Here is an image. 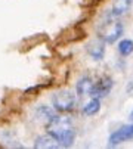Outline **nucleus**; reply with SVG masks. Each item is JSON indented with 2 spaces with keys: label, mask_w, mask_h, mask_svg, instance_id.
Listing matches in <instances>:
<instances>
[{
  "label": "nucleus",
  "mask_w": 133,
  "mask_h": 149,
  "mask_svg": "<svg viewBox=\"0 0 133 149\" xmlns=\"http://www.w3.org/2000/svg\"><path fill=\"white\" fill-rule=\"evenodd\" d=\"M123 33H124V25L116 16L108 13L105 22L102 24V28L99 30V37H102L106 43L113 45V43H116V41H118L121 38Z\"/></svg>",
  "instance_id": "2"
},
{
  "label": "nucleus",
  "mask_w": 133,
  "mask_h": 149,
  "mask_svg": "<svg viewBox=\"0 0 133 149\" xmlns=\"http://www.w3.org/2000/svg\"><path fill=\"white\" fill-rule=\"evenodd\" d=\"M93 81L90 77H81L77 84H76V92L78 96H90L92 95V90H93Z\"/></svg>",
  "instance_id": "9"
},
{
  "label": "nucleus",
  "mask_w": 133,
  "mask_h": 149,
  "mask_svg": "<svg viewBox=\"0 0 133 149\" xmlns=\"http://www.w3.org/2000/svg\"><path fill=\"white\" fill-rule=\"evenodd\" d=\"M52 105L56 112H71L77 105V96L71 90H59L52 96Z\"/></svg>",
  "instance_id": "3"
},
{
  "label": "nucleus",
  "mask_w": 133,
  "mask_h": 149,
  "mask_svg": "<svg viewBox=\"0 0 133 149\" xmlns=\"http://www.w3.org/2000/svg\"><path fill=\"white\" fill-rule=\"evenodd\" d=\"M117 50L120 53V56L123 58H127L133 53V40L130 38H123L118 41V46H117Z\"/></svg>",
  "instance_id": "12"
},
{
  "label": "nucleus",
  "mask_w": 133,
  "mask_h": 149,
  "mask_svg": "<svg viewBox=\"0 0 133 149\" xmlns=\"http://www.w3.org/2000/svg\"><path fill=\"white\" fill-rule=\"evenodd\" d=\"M132 2L133 0H114L113 3V8H111V15L116 16V18H120L121 15L127 13L130 6H132Z\"/></svg>",
  "instance_id": "10"
},
{
  "label": "nucleus",
  "mask_w": 133,
  "mask_h": 149,
  "mask_svg": "<svg viewBox=\"0 0 133 149\" xmlns=\"http://www.w3.org/2000/svg\"><path fill=\"white\" fill-rule=\"evenodd\" d=\"M126 92H127V93H132V92H133V80H130V81H129L127 87H126Z\"/></svg>",
  "instance_id": "13"
},
{
  "label": "nucleus",
  "mask_w": 133,
  "mask_h": 149,
  "mask_svg": "<svg viewBox=\"0 0 133 149\" xmlns=\"http://www.w3.org/2000/svg\"><path fill=\"white\" fill-rule=\"evenodd\" d=\"M46 130L49 134H52L58 140L61 148H70L74 145L76 130L73 129V125L68 120L58 117L56 120H53L52 123L46 125Z\"/></svg>",
  "instance_id": "1"
},
{
  "label": "nucleus",
  "mask_w": 133,
  "mask_h": 149,
  "mask_svg": "<svg viewBox=\"0 0 133 149\" xmlns=\"http://www.w3.org/2000/svg\"><path fill=\"white\" fill-rule=\"evenodd\" d=\"M106 41L102 38V37H96L93 40H90L86 46V52L89 53L93 61H102L104 56H105V50H106Z\"/></svg>",
  "instance_id": "5"
},
{
  "label": "nucleus",
  "mask_w": 133,
  "mask_h": 149,
  "mask_svg": "<svg viewBox=\"0 0 133 149\" xmlns=\"http://www.w3.org/2000/svg\"><path fill=\"white\" fill-rule=\"evenodd\" d=\"M36 149H56V148H61L58 140L52 136V134H43V136H38L36 140H34V145H33Z\"/></svg>",
  "instance_id": "7"
},
{
  "label": "nucleus",
  "mask_w": 133,
  "mask_h": 149,
  "mask_svg": "<svg viewBox=\"0 0 133 149\" xmlns=\"http://www.w3.org/2000/svg\"><path fill=\"white\" fill-rule=\"evenodd\" d=\"M113 86H114V81L109 75H104L101 77L95 84H93V90H92V95L93 97H105L109 95V92L113 90Z\"/></svg>",
  "instance_id": "6"
},
{
  "label": "nucleus",
  "mask_w": 133,
  "mask_h": 149,
  "mask_svg": "<svg viewBox=\"0 0 133 149\" xmlns=\"http://www.w3.org/2000/svg\"><path fill=\"white\" fill-rule=\"evenodd\" d=\"M99 109H101V99L92 96L90 100L84 103L81 112H83V115H86V117H93V115H96V114L99 112Z\"/></svg>",
  "instance_id": "11"
},
{
  "label": "nucleus",
  "mask_w": 133,
  "mask_h": 149,
  "mask_svg": "<svg viewBox=\"0 0 133 149\" xmlns=\"http://www.w3.org/2000/svg\"><path fill=\"white\" fill-rule=\"evenodd\" d=\"M36 115H37V118H38V120H41L46 125L59 117V115H58L52 108H49V106H46V105H40L38 108L36 109Z\"/></svg>",
  "instance_id": "8"
},
{
  "label": "nucleus",
  "mask_w": 133,
  "mask_h": 149,
  "mask_svg": "<svg viewBox=\"0 0 133 149\" xmlns=\"http://www.w3.org/2000/svg\"><path fill=\"white\" fill-rule=\"evenodd\" d=\"M133 139V123L121 125L120 129L113 132L108 137V148H116L124 142H129Z\"/></svg>",
  "instance_id": "4"
},
{
  "label": "nucleus",
  "mask_w": 133,
  "mask_h": 149,
  "mask_svg": "<svg viewBox=\"0 0 133 149\" xmlns=\"http://www.w3.org/2000/svg\"><path fill=\"white\" fill-rule=\"evenodd\" d=\"M129 120L133 123V109H132V112H130V115H129Z\"/></svg>",
  "instance_id": "14"
}]
</instances>
